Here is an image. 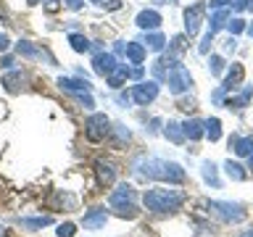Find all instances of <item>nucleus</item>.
Returning <instances> with one entry per match:
<instances>
[{
  "label": "nucleus",
  "instance_id": "1",
  "mask_svg": "<svg viewBox=\"0 0 253 237\" xmlns=\"http://www.w3.org/2000/svg\"><path fill=\"white\" fill-rule=\"evenodd\" d=\"M134 174L145 179H158V182H169V185H179L185 182V169L174 161H164V158H140L134 163Z\"/></svg>",
  "mask_w": 253,
  "mask_h": 237
},
{
  "label": "nucleus",
  "instance_id": "2",
  "mask_svg": "<svg viewBox=\"0 0 253 237\" xmlns=\"http://www.w3.org/2000/svg\"><path fill=\"white\" fill-rule=\"evenodd\" d=\"M187 200V193L177 187H150L142 195V203L150 213H174L179 211Z\"/></svg>",
  "mask_w": 253,
  "mask_h": 237
},
{
  "label": "nucleus",
  "instance_id": "3",
  "mask_svg": "<svg viewBox=\"0 0 253 237\" xmlns=\"http://www.w3.org/2000/svg\"><path fill=\"white\" fill-rule=\"evenodd\" d=\"M137 193H134V187L132 185H126V182H122V185H116V190H111V195H108V203H111V208L116 211V216H122V219H137Z\"/></svg>",
  "mask_w": 253,
  "mask_h": 237
},
{
  "label": "nucleus",
  "instance_id": "4",
  "mask_svg": "<svg viewBox=\"0 0 253 237\" xmlns=\"http://www.w3.org/2000/svg\"><path fill=\"white\" fill-rule=\"evenodd\" d=\"M84 134L90 142H103L111 134V118L106 114H90L84 121Z\"/></svg>",
  "mask_w": 253,
  "mask_h": 237
},
{
  "label": "nucleus",
  "instance_id": "5",
  "mask_svg": "<svg viewBox=\"0 0 253 237\" xmlns=\"http://www.w3.org/2000/svg\"><path fill=\"white\" fill-rule=\"evenodd\" d=\"M164 71H166V82H169V92L182 95L193 87V77H190V71L182 66V63H174V66L164 69Z\"/></svg>",
  "mask_w": 253,
  "mask_h": 237
},
{
  "label": "nucleus",
  "instance_id": "6",
  "mask_svg": "<svg viewBox=\"0 0 253 237\" xmlns=\"http://www.w3.org/2000/svg\"><path fill=\"white\" fill-rule=\"evenodd\" d=\"M209 211L213 213V216H219L221 221H227V224H240V221L245 219V211L237 203L213 200V203H209Z\"/></svg>",
  "mask_w": 253,
  "mask_h": 237
},
{
  "label": "nucleus",
  "instance_id": "7",
  "mask_svg": "<svg viewBox=\"0 0 253 237\" xmlns=\"http://www.w3.org/2000/svg\"><path fill=\"white\" fill-rule=\"evenodd\" d=\"M129 95H132V100L137 103V106H150V103L158 98V82H153V79H145V82L134 84Z\"/></svg>",
  "mask_w": 253,
  "mask_h": 237
},
{
  "label": "nucleus",
  "instance_id": "8",
  "mask_svg": "<svg viewBox=\"0 0 253 237\" xmlns=\"http://www.w3.org/2000/svg\"><path fill=\"white\" fill-rule=\"evenodd\" d=\"M201 21H203V5L198 3L193 8H187V11H185V35L195 37L198 29H201Z\"/></svg>",
  "mask_w": 253,
  "mask_h": 237
},
{
  "label": "nucleus",
  "instance_id": "9",
  "mask_svg": "<svg viewBox=\"0 0 253 237\" xmlns=\"http://www.w3.org/2000/svg\"><path fill=\"white\" fill-rule=\"evenodd\" d=\"M16 53L24 55V58H45L50 66H55V58H53V55L47 53V50H42V47H35L29 40H21V42L16 45Z\"/></svg>",
  "mask_w": 253,
  "mask_h": 237
},
{
  "label": "nucleus",
  "instance_id": "10",
  "mask_svg": "<svg viewBox=\"0 0 253 237\" xmlns=\"http://www.w3.org/2000/svg\"><path fill=\"white\" fill-rule=\"evenodd\" d=\"M116 66H119V63H116V55L114 53H98V55H95V61H92L95 74H100V77H108Z\"/></svg>",
  "mask_w": 253,
  "mask_h": 237
},
{
  "label": "nucleus",
  "instance_id": "11",
  "mask_svg": "<svg viewBox=\"0 0 253 237\" xmlns=\"http://www.w3.org/2000/svg\"><path fill=\"white\" fill-rule=\"evenodd\" d=\"M106 221H108V211L106 208H90L84 213V219H82V227L84 229H103Z\"/></svg>",
  "mask_w": 253,
  "mask_h": 237
},
{
  "label": "nucleus",
  "instance_id": "12",
  "mask_svg": "<svg viewBox=\"0 0 253 237\" xmlns=\"http://www.w3.org/2000/svg\"><path fill=\"white\" fill-rule=\"evenodd\" d=\"M134 21H137V27H140V29H145V32H156L158 27H161V13L153 11V8H150V11H140Z\"/></svg>",
  "mask_w": 253,
  "mask_h": 237
},
{
  "label": "nucleus",
  "instance_id": "13",
  "mask_svg": "<svg viewBox=\"0 0 253 237\" xmlns=\"http://www.w3.org/2000/svg\"><path fill=\"white\" fill-rule=\"evenodd\" d=\"M95 174H98V182L100 185H114L116 182V169L111 161H95Z\"/></svg>",
  "mask_w": 253,
  "mask_h": 237
},
{
  "label": "nucleus",
  "instance_id": "14",
  "mask_svg": "<svg viewBox=\"0 0 253 237\" xmlns=\"http://www.w3.org/2000/svg\"><path fill=\"white\" fill-rule=\"evenodd\" d=\"M58 84H61V90L74 92V95H79V92H90V90H92L87 79H69V77H61Z\"/></svg>",
  "mask_w": 253,
  "mask_h": 237
},
{
  "label": "nucleus",
  "instance_id": "15",
  "mask_svg": "<svg viewBox=\"0 0 253 237\" xmlns=\"http://www.w3.org/2000/svg\"><path fill=\"white\" fill-rule=\"evenodd\" d=\"M124 53H126V61H132V63H142L145 61V45L142 42H126L124 47Z\"/></svg>",
  "mask_w": 253,
  "mask_h": 237
},
{
  "label": "nucleus",
  "instance_id": "16",
  "mask_svg": "<svg viewBox=\"0 0 253 237\" xmlns=\"http://www.w3.org/2000/svg\"><path fill=\"white\" fill-rule=\"evenodd\" d=\"M229 148L235 150L237 156H248L251 150H253V137H229Z\"/></svg>",
  "mask_w": 253,
  "mask_h": 237
},
{
  "label": "nucleus",
  "instance_id": "17",
  "mask_svg": "<svg viewBox=\"0 0 253 237\" xmlns=\"http://www.w3.org/2000/svg\"><path fill=\"white\" fill-rule=\"evenodd\" d=\"M243 74H245V69L240 66V63H232V69H229V74H227L221 87H224V90H235V87L243 82Z\"/></svg>",
  "mask_w": 253,
  "mask_h": 237
},
{
  "label": "nucleus",
  "instance_id": "18",
  "mask_svg": "<svg viewBox=\"0 0 253 237\" xmlns=\"http://www.w3.org/2000/svg\"><path fill=\"white\" fill-rule=\"evenodd\" d=\"M203 134L211 142H216L221 137V121H219L216 116H211V118H206V121H203Z\"/></svg>",
  "mask_w": 253,
  "mask_h": 237
},
{
  "label": "nucleus",
  "instance_id": "19",
  "mask_svg": "<svg viewBox=\"0 0 253 237\" xmlns=\"http://www.w3.org/2000/svg\"><path fill=\"white\" fill-rule=\"evenodd\" d=\"M182 132H185V140H201L203 137V121L190 118L187 124H182Z\"/></svg>",
  "mask_w": 253,
  "mask_h": 237
},
{
  "label": "nucleus",
  "instance_id": "20",
  "mask_svg": "<svg viewBox=\"0 0 253 237\" xmlns=\"http://www.w3.org/2000/svg\"><path fill=\"white\" fill-rule=\"evenodd\" d=\"M164 47H166V37L161 35V32H148V37H145V50L161 53Z\"/></svg>",
  "mask_w": 253,
  "mask_h": 237
},
{
  "label": "nucleus",
  "instance_id": "21",
  "mask_svg": "<svg viewBox=\"0 0 253 237\" xmlns=\"http://www.w3.org/2000/svg\"><path fill=\"white\" fill-rule=\"evenodd\" d=\"M126 77H129V69H126V66H122V63H119V66H116L114 71H111V74H108L106 79H108V84L114 87V90H119V87H122V84L126 82Z\"/></svg>",
  "mask_w": 253,
  "mask_h": 237
},
{
  "label": "nucleus",
  "instance_id": "22",
  "mask_svg": "<svg viewBox=\"0 0 253 237\" xmlns=\"http://www.w3.org/2000/svg\"><path fill=\"white\" fill-rule=\"evenodd\" d=\"M227 21H229V11H227V8H216V13H213L211 21H209V32L216 35L221 27H227Z\"/></svg>",
  "mask_w": 253,
  "mask_h": 237
},
{
  "label": "nucleus",
  "instance_id": "23",
  "mask_svg": "<svg viewBox=\"0 0 253 237\" xmlns=\"http://www.w3.org/2000/svg\"><path fill=\"white\" fill-rule=\"evenodd\" d=\"M164 134L174 142V145H182V142H185V132H182V124H177V121H169V124H166Z\"/></svg>",
  "mask_w": 253,
  "mask_h": 237
},
{
  "label": "nucleus",
  "instance_id": "24",
  "mask_svg": "<svg viewBox=\"0 0 253 237\" xmlns=\"http://www.w3.org/2000/svg\"><path fill=\"white\" fill-rule=\"evenodd\" d=\"M69 45H71L74 53H87L90 50V40H87L84 35H74V32L69 35Z\"/></svg>",
  "mask_w": 253,
  "mask_h": 237
},
{
  "label": "nucleus",
  "instance_id": "25",
  "mask_svg": "<svg viewBox=\"0 0 253 237\" xmlns=\"http://www.w3.org/2000/svg\"><path fill=\"white\" fill-rule=\"evenodd\" d=\"M53 219L50 216H29V219H21V227L27 229H42V227H50Z\"/></svg>",
  "mask_w": 253,
  "mask_h": 237
},
{
  "label": "nucleus",
  "instance_id": "26",
  "mask_svg": "<svg viewBox=\"0 0 253 237\" xmlns=\"http://www.w3.org/2000/svg\"><path fill=\"white\" fill-rule=\"evenodd\" d=\"M185 35H179V37H174L171 42H169V55H166V58H171V61H177L182 53H185Z\"/></svg>",
  "mask_w": 253,
  "mask_h": 237
},
{
  "label": "nucleus",
  "instance_id": "27",
  "mask_svg": "<svg viewBox=\"0 0 253 237\" xmlns=\"http://www.w3.org/2000/svg\"><path fill=\"white\" fill-rule=\"evenodd\" d=\"M224 171H227V177H229V179H235V182H243L245 177H248V174L243 171V166H240V163H235V161H227V163H224Z\"/></svg>",
  "mask_w": 253,
  "mask_h": 237
},
{
  "label": "nucleus",
  "instance_id": "28",
  "mask_svg": "<svg viewBox=\"0 0 253 237\" xmlns=\"http://www.w3.org/2000/svg\"><path fill=\"white\" fill-rule=\"evenodd\" d=\"M251 95H253V87H245V90L237 95V98H229L227 100V108H243V106H248V100H251Z\"/></svg>",
  "mask_w": 253,
  "mask_h": 237
},
{
  "label": "nucleus",
  "instance_id": "29",
  "mask_svg": "<svg viewBox=\"0 0 253 237\" xmlns=\"http://www.w3.org/2000/svg\"><path fill=\"white\" fill-rule=\"evenodd\" d=\"M201 171H203V179L209 182L211 187H219V185H221V182H219V174H216V166H213V163H209V161H206Z\"/></svg>",
  "mask_w": 253,
  "mask_h": 237
},
{
  "label": "nucleus",
  "instance_id": "30",
  "mask_svg": "<svg viewBox=\"0 0 253 237\" xmlns=\"http://www.w3.org/2000/svg\"><path fill=\"white\" fill-rule=\"evenodd\" d=\"M111 132H114V142H116V145H124V142H129V137H132V132L126 129L124 124H114V126H111Z\"/></svg>",
  "mask_w": 253,
  "mask_h": 237
},
{
  "label": "nucleus",
  "instance_id": "31",
  "mask_svg": "<svg viewBox=\"0 0 253 237\" xmlns=\"http://www.w3.org/2000/svg\"><path fill=\"white\" fill-rule=\"evenodd\" d=\"M209 71L213 77H219L221 71H224V58H221V55H211L209 58Z\"/></svg>",
  "mask_w": 253,
  "mask_h": 237
},
{
  "label": "nucleus",
  "instance_id": "32",
  "mask_svg": "<svg viewBox=\"0 0 253 237\" xmlns=\"http://www.w3.org/2000/svg\"><path fill=\"white\" fill-rule=\"evenodd\" d=\"M19 82H21V71H11V74H8V77L3 79V84H5L11 92H16V90H19V87H16Z\"/></svg>",
  "mask_w": 253,
  "mask_h": 237
},
{
  "label": "nucleus",
  "instance_id": "33",
  "mask_svg": "<svg viewBox=\"0 0 253 237\" xmlns=\"http://www.w3.org/2000/svg\"><path fill=\"white\" fill-rule=\"evenodd\" d=\"M227 29L232 32V37H235V35H240V32L245 29V21L243 19H232V21H227Z\"/></svg>",
  "mask_w": 253,
  "mask_h": 237
},
{
  "label": "nucleus",
  "instance_id": "34",
  "mask_svg": "<svg viewBox=\"0 0 253 237\" xmlns=\"http://www.w3.org/2000/svg\"><path fill=\"white\" fill-rule=\"evenodd\" d=\"M77 235V227L71 224V221H66V224L58 227V237H74Z\"/></svg>",
  "mask_w": 253,
  "mask_h": 237
},
{
  "label": "nucleus",
  "instance_id": "35",
  "mask_svg": "<svg viewBox=\"0 0 253 237\" xmlns=\"http://www.w3.org/2000/svg\"><path fill=\"white\" fill-rule=\"evenodd\" d=\"M213 37H216V35H213V32H206V37H203V42H201V47H198V53H209L211 50V42H213Z\"/></svg>",
  "mask_w": 253,
  "mask_h": 237
},
{
  "label": "nucleus",
  "instance_id": "36",
  "mask_svg": "<svg viewBox=\"0 0 253 237\" xmlns=\"http://www.w3.org/2000/svg\"><path fill=\"white\" fill-rule=\"evenodd\" d=\"M100 5L108 11H116V8H122V0H100Z\"/></svg>",
  "mask_w": 253,
  "mask_h": 237
},
{
  "label": "nucleus",
  "instance_id": "37",
  "mask_svg": "<svg viewBox=\"0 0 253 237\" xmlns=\"http://www.w3.org/2000/svg\"><path fill=\"white\" fill-rule=\"evenodd\" d=\"M82 5H84V0H66V8H69V11H79Z\"/></svg>",
  "mask_w": 253,
  "mask_h": 237
},
{
  "label": "nucleus",
  "instance_id": "38",
  "mask_svg": "<svg viewBox=\"0 0 253 237\" xmlns=\"http://www.w3.org/2000/svg\"><path fill=\"white\" fill-rule=\"evenodd\" d=\"M8 45H11V40H8V35H5V32H0V53H3V50H8Z\"/></svg>",
  "mask_w": 253,
  "mask_h": 237
},
{
  "label": "nucleus",
  "instance_id": "39",
  "mask_svg": "<svg viewBox=\"0 0 253 237\" xmlns=\"http://www.w3.org/2000/svg\"><path fill=\"white\" fill-rule=\"evenodd\" d=\"M224 92H227L224 87H219V90H213V95H211V98L216 100V103H224Z\"/></svg>",
  "mask_w": 253,
  "mask_h": 237
},
{
  "label": "nucleus",
  "instance_id": "40",
  "mask_svg": "<svg viewBox=\"0 0 253 237\" xmlns=\"http://www.w3.org/2000/svg\"><path fill=\"white\" fill-rule=\"evenodd\" d=\"M248 5H251V0H232L235 11H243V8H248Z\"/></svg>",
  "mask_w": 253,
  "mask_h": 237
},
{
  "label": "nucleus",
  "instance_id": "41",
  "mask_svg": "<svg viewBox=\"0 0 253 237\" xmlns=\"http://www.w3.org/2000/svg\"><path fill=\"white\" fill-rule=\"evenodd\" d=\"M227 3H232V0H209V5L213 8V11H216V8H224Z\"/></svg>",
  "mask_w": 253,
  "mask_h": 237
},
{
  "label": "nucleus",
  "instance_id": "42",
  "mask_svg": "<svg viewBox=\"0 0 253 237\" xmlns=\"http://www.w3.org/2000/svg\"><path fill=\"white\" fill-rule=\"evenodd\" d=\"M235 47H237V42H235V37H229L227 42H224V50H227V53H232Z\"/></svg>",
  "mask_w": 253,
  "mask_h": 237
},
{
  "label": "nucleus",
  "instance_id": "43",
  "mask_svg": "<svg viewBox=\"0 0 253 237\" xmlns=\"http://www.w3.org/2000/svg\"><path fill=\"white\" fill-rule=\"evenodd\" d=\"M245 32H248V35L253 37V21H251V24H245Z\"/></svg>",
  "mask_w": 253,
  "mask_h": 237
},
{
  "label": "nucleus",
  "instance_id": "44",
  "mask_svg": "<svg viewBox=\"0 0 253 237\" xmlns=\"http://www.w3.org/2000/svg\"><path fill=\"white\" fill-rule=\"evenodd\" d=\"M248 169H253V150L248 153Z\"/></svg>",
  "mask_w": 253,
  "mask_h": 237
},
{
  "label": "nucleus",
  "instance_id": "45",
  "mask_svg": "<svg viewBox=\"0 0 253 237\" xmlns=\"http://www.w3.org/2000/svg\"><path fill=\"white\" fill-rule=\"evenodd\" d=\"M5 232H8V229H5V227H3V224H0V237H8V235H5Z\"/></svg>",
  "mask_w": 253,
  "mask_h": 237
},
{
  "label": "nucleus",
  "instance_id": "46",
  "mask_svg": "<svg viewBox=\"0 0 253 237\" xmlns=\"http://www.w3.org/2000/svg\"><path fill=\"white\" fill-rule=\"evenodd\" d=\"M27 3H29V5H37V3H42V0H27Z\"/></svg>",
  "mask_w": 253,
  "mask_h": 237
},
{
  "label": "nucleus",
  "instance_id": "47",
  "mask_svg": "<svg viewBox=\"0 0 253 237\" xmlns=\"http://www.w3.org/2000/svg\"><path fill=\"white\" fill-rule=\"evenodd\" d=\"M240 237H253V229H251V232H243Z\"/></svg>",
  "mask_w": 253,
  "mask_h": 237
},
{
  "label": "nucleus",
  "instance_id": "48",
  "mask_svg": "<svg viewBox=\"0 0 253 237\" xmlns=\"http://www.w3.org/2000/svg\"><path fill=\"white\" fill-rule=\"evenodd\" d=\"M92 3H100V0H92Z\"/></svg>",
  "mask_w": 253,
  "mask_h": 237
}]
</instances>
